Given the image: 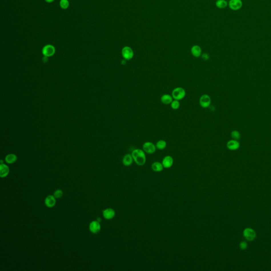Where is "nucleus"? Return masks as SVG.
Here are the masks:
<instances>
[{
    "instance_id": "1",
    "label": "nucleus",
    "mask_w": 271,
    "mask_h": 271,
    "mask_svg": "<svg viewBox=\"0 0 271 271\" xmlns=\"http://www.w3.org/2000/svg\"><path fill=\"white\" fill-rule=\"evenodd\" d=\"M132 156L135 162L139 166L144 165L146 162L145 152L141 149H136L132 152Z\"/></svg>"
},
{
    "instance_id": "2",
    "label": "nucleus",
    "mask_w": 271,
    "mask_h": 271,
    "mask_svg": "<svg viewBox=\"0 0 271 271\" xmlns=\"http://www.w3.org/2000/svg\"><path fill=\"white\" fill-rule=\"evenodd\" d=\"M186 91L183 87H177L174 89L172 92V96L174 100L180 101L185 98Z\"/></svg>"
},
{
    "instance_id": "3",
    "label": "nucleus",
    "mask_w": 271,
    "mask_h": 271,
    "mask_svg": "<svg viewBox=\"0 0 271 271\" xmlns=\"http://www.w3.org/2000/svg\"><path fill=\"white\" fill-rule=\"evenodd\" d=\"M243 236L247 240L251 242L255 239L256 234L252 228H246L243 231Z\"/></svg>"
},
{
    "instance_id": "4",
    "label": "nucleus",
    "mask_w": 271,
    "mask_h": 271,
    "mask_svg": "<svg viewBox=\"0 0 271 271\" xmlns=\"http://www.w3.org/2000/svg\"><path fill=\"white\" fill-rule=\"evenodd\" d=\"M156 145L150 141H146L142 145V150L148 154H154L156 150Z\"/></svg>"
},
{
    "instance_id": "5",
    "label": "nucleus",
    "mask_w": 271,
    "mask_h": 271,
    "mask_svg": "<svg viewBox=\"0 0 271 271\" xmlns=\"http://www.w3.org/2000/svg\"><path fill=\"white\" fill-rule=\"evenodd\" d=\"M211 103V99L209 95L203 94L199 99V103L203 108H209Z\"/></svg>"
},
{
    "instance_id": "6",
    "label": "nucleus",
    "mask_w": 271,
    "mask_h": 271,
    "mask_svg": "<svg viewBox=\"0 0 271 271\" xmlns=\"http://www.w3.org/2000/svg\"><path fill=\"white\" fill-rule=\"evenodd\" d=\"M55 51H56V49L54 46H53L52 45H45L43 48V49H42V53L43 55V56H46L48 57L53 56L55 53Z\"/></svg>"
},
{
    "instance_id": "7",
    "label": "nucleus",
    "mask_w": 271,
    "mask_h": 271,
    "mask_svg": "<svg viewBox=\"0 0 271 271\" xmlns=\"http://www.w3.org/2000/svg\"><path fill=\"white\" fill-rule=\"evenodd\" d=\"M122 55L125 59L127 61L130 60L134 57V51L131 48L126 46L123 47L122 49Z\"/></svg>"
},
{
    "instance_id": "8",
    "label": "nucleus",
    "mask_w": 271,
    "mask_h": 271,
    "mask_svg": "<svg viewBox=\"0 0 271 271\" xmlns=\"http://www.w3.org/2000/svg\"><path fill=\"white\" fill-rule=\"evenodd\" d=\"M242 6V0H230L229 2V7L232 10H238Z\"/></svg>"
},
{
    "instance_id": "9",
    "label": "nucleus",
    "mask_w": 271,
    "mask_h": 271,
    "mask_svg": "<svg viewBox=\"0 0 271 271\" xmlns=\"http://www.w3.org/2000/svg\"><path fill=\"white\" fill-rule=\"evenodd\" d=\"M89 229L93 234H97L101 230V224L98 221H93L89 225Z\"/></svg>"
},
{
    "instance_id": "10",
    "label": "nucleus",
    "mask_w": 271,
    "mask_h": 271,
    "mask_svg": "<svg viewBox=\"0 0 271 271\" xmlns=\"http://www.w3.org/2000/svg\"><path fill=\"white\" fill-rule=\"evenodd\" d=\"M102 214L103 216L105 219L110 220L115 217L116 215V212L112 208H107L103 211Z\"/></svg>"
},
{
    "instance_id": "11",
    "label": "nucleus",
    "mask_w": 271,
    "mask_h": 271,
    "mask_svg": "<svg viewBox=\"0 0 271 271\" xmlns=\"http://www.w3.org/2000/svg\"><path fill=\"white\" fill-rule=\"evenodd\" d=\"M227 147L228 148V149L230 150H236L238 149L240 147V143L238 140L231 139L227 142Z\"/></svg>"
},
{
    "instance_id": "12",
    "label": "nucleus",
    "mask_w": 271,
    "mask_h": 271,
    "mask_svg": "<svg viewBox=\"0 0 271 271\" xmlns=\"http://www.w3.org/2000/svg\"><path fill=\"white\" fill-rule=\"evenodd\" d=\"M174 160L173 157L171 156L167 155L166 156L163 158L162 163L163 164L164 168H169L172 166Z\"/></svg>"
},
{
    "instance_id": "13",
    "label": "nucleus",
    "mask_w": 271,
    "mask_h": 271,
    "mask_svg": "<svg viewBox=\"0 0 271 271\" xmlns=\"http://www.w3.org/2000/svg\"><path fill=\"white\" fill-rule=\"evenodd\" d=\"M56 198L54 195H48L46 198L45 200V205L48 208H52L56 204Z\"/></svg>"
},
{
    "instance_id": "14",
    "label": "nucleus",
    "mask_w": 271,
    "mask_h": 271,
    "mask_svg": "<svg viewBox=\"0 0 271 271\" xmlns=\"http://www.w3.org/2000/svg\"><path fill=\"white\" fill-rule=\"evenodd\" d=\"M160 101L164 105H170L172 102L173 101V98L170 94H164L162 95L160 98Z\"/></svg>"
},
{
    "instance_id": "15",
    "label": "nucleus",
    "mask_w": 271,
    "mask_h": 271,
    "mask_svg": "<svg viewBox=\"0 0 271 271\" xmlns=\"http://www.w3.org/2000/svg\"><path fill=\"white\" fill-rule=\"evenodd\" d=\"M133 160H134V159H133L132 155L127 154L124 156L123 159V163L125 166H129L133 163Z\"/></svg>"
},
{
    "instance_id": "16",
    "label": "nucleus",
    "mask_w": 271,
    "mask_h": 271,
    "mask_svg": "<svg viewBox=\"0 0 271 271\" xmlns=\"http://www.w3.org/2000/svg\"><path fill=\"white\" fill-rule=\"evenodd\" d=\"M191 51L192 55L196 58L200 57L202 55V49L198 45H194L192 47Z\"/></svg>"
},
{
    "instance_id": "17",
    "label": "nucleus",
    "mask_w": 271,
    "mask_h": 271,
    "mask_svg": "<svg viewBox=\"0 0 271 271\" xmlns=\"http://www.w3.org/2000/svg\"><path fill=\"white\" fill-rule=\"evenodd\" d=\"M10 170L9 167L7 165L4 164H2L0 165V176L1 177H5L7 176L9 173Z\"/></svg>"
},
{
    "instance_id": "18",
    "label": "nucleus",
    "mask_w": 271,
    "mask_h": 271,
    "mask_svg": "<svg viewBox=\"0 0 271 271\" xmlns=\"http://www.w3.org/2000/svg\"><path fill=\"white\" fill-rule=\"evenodd\" d=\"M152 168L153 171L156 172H159L162 171L164 168L162 163L159 162H155L152 164Z\"/></svg>"
},
{
    "instance_id": "19",
    "label": "nucleus",
    "mask_w": 271,
    "mask_h": 271,
    "mask_svg": "<svg viewBox=\"0 0 271 271\" xmlns=\"http://www.w3.org/2000/svg\"><path fill=\"white\" fill-rule=\"evenodd\" d=\"M17 156L13 154H9L5 157V162L8 164L14 163L17 160Z\"/></svg>"
},
{
    "instance_id": "20",
    "label": "nucleus",
    "mask_w": 271,
    "mask_h": 271,
    "mask_svg": "<svg viewBox=\"0 0 271 271\" xmlns=\"http://www.w3.org/2000/svg\"><path fill=\"white\" fill-rule=\"evenodd\" d=\"M156 148L159 150H163L166 147V141L164 140H159L156 144Z\"/></svg>"
},
{
    "instance_id": "21",
    "label": "nucleus",
    "mask_w": 271,
    "mask_h": 271,
    "mask_svg": "<svg viewBox=\"0 0 271 271\" xmlns=\"http://www.w3.org/2000/svg\"><path fill=\"white\" fill-rule=\"evenodd\" d=\"M228 3L226 0H217L216 5L219 9H224L227 6Z\"/></svg>"
},
{
    "instance_id": "22",
    "label": "nucleus",
    "mask_w": 271,
    "mask_h": 271,
    "mask_svg": "<svg viewBox=\"0 0 271 271\" xmlns=\"http://www.w3.org/2000/svg\"><path fill=\"white\" fill-rule=\"evenodd\" d=\"M230 136H231V138H232V139H235L236 140H238L241 137L240 133L239 132L238 130H232L231 132Z\"/></svg>"
},
{
    "instance_id": "23",
    "label": "nucleus",
    "mask_w": 271,
    "mask_h": 271,
    "mask_svg": "<svg viewBox=\"0 0 271 271\" xmlns=\"http://www.w3.org/2000/svg\"><path fill=\"white\" fill-rule=\"evenodd\" d=\"M59 6L63 10L68 9L69 6V0H60Z\"/></svg>"
},
{
    "instance_id": "24",
    "label": "nucleus",
    "mask_w": 271,
    "mask_h": 271,
    "mask_svg": "<svg viewBox=\"0 0 271 271\" xmlns=\"http://www.w3.org/2000/svg\"><path fill=\"white\" fill-rule=\"evenodd\" d=\"M170 107L173 110H177L180 107V103L178 100H173V101L172 102V103H170Z\"/></svg>"
},
{
    "instance_id": "25",
    "label": "nucleus",
    "mask_w": 271,
    "mask_h": 271,
    "mask_svg": "<svg viewBox=\"0 0 271 271\" xmlns=\"http://www.w3.org/2000/svg\"><path fill=\"white\" fill-rule=\"evenodd\" d=\"M63 195V192L62 191V190L59 189L56 190L54 193V196L56 199L61 198Z\"/></svg>"
},
{
    "instance_id": "26",
    "label": "nucleus",
    "mask_w": 271,
    "mask_h": 271,
    "mask_svg": "<svg viewBox=\"0 0 271 271\" xmlns=\"http://www.w3.org/2000/svg\"><path fill=\"white\" fill-rule=\"evenodd\" d=\"M247 246H248L247 243L246 242H244V241L241 242L239 244V247L242 250H246V248H247Z\"/></svg>"
},
{
    "instance_id": "27",
    "label": "nucleus",
    "mask_w": 271,
    "mask_h": 271,
    "mask_svg": "<svg viewBox=\"0 0 271 271\" xmlns=\"http://www.w3.org/2000/svg\"><path fill=\"white\" fill-rule=\"evenodd\" d=\"M201 56L203 59L204 61H208L210 58L209 55L207 53H203L201 55Z\"/></svg>"
},
{
    "instance_id": "28",
    "label": "nucleus",
    "mask_w": 271,
    "mask_h": 271,
    "mask_svg": "<svg viewBox=\"0 0 271 271\" xmlns=\"http://www.w3.org/2000/svg\"><path fill=\"white\" fill-rule=\"evenodd\" d=\"M48 57H46V56H44L43 58V61L45 63L48 62Z\"/></svg>"
},
{
    "instance_id": "29",
    "label": "nucleus",
    "mask_w": 271,
    "mask_h": 271,
    "mask_svg": "<svg viewBox=\"0 0 271 271\" xmlns=\"http://www.w3.org/2000/svg\"><path fill=\"white\" fill-rule=\"evenodd\" d=\"M126 61L127 60H126V59H123V60L121 61V64L123 65H126L127 63Z\"/></svg>"
},
{
    "instance_id": "30",
    "label": "nucleus",
    "mask_w": 271,
    "mask_h": 271,
    "mask_svg": "<svg viewBox=\"0 0 271 271\" xmlns=\"http://www.w3.org/2000/svg\"><path fill=\"white\" fill-rule=\"evenodd\" d=\"M45 1H46L47 3H52V2H53L55 0H45Z\"/></svg>"
},
{
    "instance_id": "31",
    "label": "nucleus",
    "mask_w": 271,
    "mask_h": 271,
    "mask_svg": "<svg viewBox=\"0 0 271 271\" xmlns=\"http://www.w3.org/2000/svg\"><path fill=\"white\" fill-rule=\"evenodd\" d=\"M100 220H101V219H100V218H98V219H97V221H98L99 222H100V221H101Z\"/></svg>"
}]
</instances>
